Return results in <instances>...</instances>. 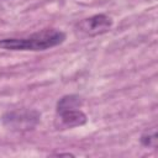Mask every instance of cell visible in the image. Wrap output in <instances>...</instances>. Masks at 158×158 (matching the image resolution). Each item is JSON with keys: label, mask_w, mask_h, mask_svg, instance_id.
<instances>
[{"label": "cell", "mask_w": 158, "mask_h": 158, "mask_svg": "<svg viewBox=\"0 0 158 158\" xmlns=\"http://www.w3.org/2000/svg\"><path fill=\"white\" fill-rule=\"evenodd\" d=\"M64 32L56 28H46L27 37L0 40V47L10 51H46L63 43Z\"/></svg>", "instance_id": "cell-1"}, {"label": "cell", "mask_w": 158, "mask_h": 158, "mask_svg": "<svg viewBox=\"0 0 158 158\" xmlns=\"http://www.w3.org/2000/svg\"><path fill=\"white\" fill-rule=\"evenodd\" d=\"M142 146L148 147V148H157V127H149L144 130L141 135L139 138Z\"/></svg>", "instance_id": "cell-6"}, {"label": "cell", "mask_w": 158, "mask_h": 158, "mask_svg": "<svg viewBox=\"0 0 158 158\" xmlns=\"http://www.w3.org/2000/svg\"><path fill=\"white\" fill-rule=\"evenodd\" d=\"M112 27V19L105 14L93 15L90 17L83 19L77 23V28L85 35L98 36L110 31Z\"/></svg>", "instance_id": "cell-3"}, {"label": "cell", "mask_w": 158, "mask_h": 158, "mask_svg": "<svg viewBox=\"0 0 158 158\" xmlns=\"http://www.w3.org/2000/svg\"><path fill=\"white\" fill-rule=\"evenodd\" d=\"M41 114L33 109H16L2 115V125L16 132L33 130L40 122Z\"/></svg>", "instance_id": "cell-2"}, {"label": "cell", "mask_w": 158, "mask_h": 158, "mask_svg": "<svg viewBox=\"0 0 158 158\" xmlns=\"http://www.w3.org/2000/svg\"><path fill=\"white\" fill-rule=\"evenodd\" d=\"M57 116L54 120V126L57 130H68L86 123L88 117L80 109H65L56 111Z\"/></svg>", "instance_id": "cell-4"}, {"label": "cell", "mask_w": 158, "mask_h": 158, "mask_svg": "<svg viewBox=\"0 0 158 158\" xmlns=\"http://www.w3.org/2000/svg\"><path fill=\"white\" fill-rule=\"evenodd\" d=\"M83 105V100L78 95H65L60 98L57 102V109L58 110H65V109H80Z\"/></svg>", "instance_id": "cell-5"}]
</instances>
